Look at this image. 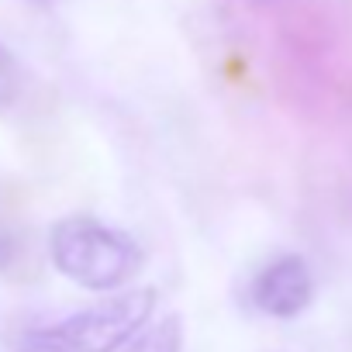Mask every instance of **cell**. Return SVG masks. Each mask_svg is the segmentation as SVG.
Instances as JSON below:
<instances>
[{
    "instance_id": "1",
    "label": "cell",
    "mask_w": 352,
    "mask_h": 352,
    "mask_svg": "<svg viewBox=\"0 0 352 352\" xmlns=\"http://www.w3.org/2000/svg\"><path fill=\"white\" fill-rule=\"evenodd\" d=\"M49 256L66 280L97 294L124 287L142 266V249L135 239L90 214H69L56 221L49 232Z\"/></svg>"
},
{
    "instance_id": "2",
    "label": "cell",
    "mask_w": 352,
    "mask_h": 352,
    "mask_svg": "<svg viewBox=\"0 0 352 352\" xmlns=\"http://www.w3.org/2000/svg\"><path fill=\"white\" fill-rule=\"evenodd\" d=\"M159 290L155 287H135L124 294H114L107 300H97L59 324L38 328L28 338L45 342L59 352H118L131 335H138L148 318L155 314Z\"/></svg>"
},
{
    "instance_id": "3",
    "label": "cell",
    "mask_w": 352,
    "mask_h": 352,
    "mask_svg": "<svg viewBox=\"0 0 352 352\" xmlns=\"http://www.w3.org/2000/svg\"><path fill=\"white\" fill-rule=\"evenodd\" d=\"M314 300V276L304 256L297 252H283L273 263H266L256 280H252V304L270 314V318H297L300 311H307Z\"/></svg>"
},
{
    "instance_id": "4",
    "label": "cell",
    "mask_w": 352,
    "mask_h": 352,
    "mask_svg": "<svg viewBox=\"0 0 352 352\" xmlns=\"http://www.w3.org/2000/svg\"><path fill=\"white\" fill-rule=\"evenodd\" d=\"M118 352H184V321L180 314H166L155 324H145Z\"/></svg>"
},
{
    "instance_id": "5",
    "label": "cell",
    "mask_w": 352,
    "mask_h": 352,
    "mask_svg": "<svg viewBox=\"0 0 352 352\" xmlns=\"http://www.w3.org/2000/svg\"><path fill=\"white\" fill-rule=\"evenodd\" d=\"M21 94V69L14 63V56L0 45V107H11Z\"/></svg>"
},
{
    "instance_id": "6",
    "label": "cell",
    "mask_w": 352,
    "mask_h": 352,
    "mask_svg": "<svg viewBox=\"0 0 352 352\" xmlns=\"http://www.w3.org/2000/svg\"><path fill=\"white\" fill-rule=\"evenodd\" d=\"M21 352H59V349H52V345H45V342H35V338H28V345H25Z\"/></svg>"
},
{
    "instance_id": "7",
    "label": "cell",
    "mask_w": 352,
    "mask_h": 352,
    "mask_svg": "<svg viewBox=\"0 0 352 352\" xmlns=\"http://www.w3.org/2000/svg\"><path fill=\"white\" fill-rule=\"evenodd\" d=\"M11 249H14V245H11L8 239H0V266H8V263H11Z\"/></svg>"
},
{
    "instance_id": "8",
    "label": "cell",
    "mask_w": 352,
    "mask_h": 352,
    "mask_svg": "<svg viewBox=\"0 0 352 352\" xmlns=\"http://www.w3.org/2000/svg\"><path fill=\"white\" fill-rule=\"evenodd\" d=\"M35 4H52V0H35Z\"/></svg>"
}]
</instances>
